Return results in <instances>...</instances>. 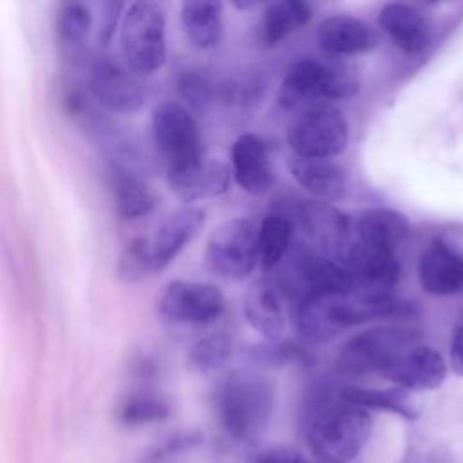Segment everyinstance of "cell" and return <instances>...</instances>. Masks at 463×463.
Here are the masks:
<instances>
[{
  "mask_svg": "<svg viewBox=\"0 0 463 463\" xmlns=\"http://www.w3.org/2000/svg\"><path fill=\"white\" fill-rule=\"evenodd\" d=\"M157 307L168 322L204 326L215 322L224 313L226 298L210 282L177 279L165 286Z\"/></svg>",
  "mask_w": 463,
  "mask_h": 463,
  "instance_id": "9c48e42d",
  "label": "cell"
},
{
  "mask_svg": "<svg viewBox=\"0 0 463 463\" xmlns=\"http://www.w3.org/2000/svg\"><path fill=\"white\" fill-rule=\"evenodd\" d=\"M349 141L345 114L333 103H313L293 118L288 128V143L293 156L331 159L342 154Z\"/></svg>",
  "mask_w": 463,
  "mask_h": 463,
  "instance_id": "5b68a950",
  "label": "cell"
},
{
  "mask_svg": "<svg viewBox=\"0 0 463 463\" xmlns=\"http://www.w3.org/2000/svg\"><path fill=\"white\" fill-rule=\"evenodd\" d=\"M418 331L405 326H376L353 335L338 351V367L347 374L383 373L402 353L416 345Z\"/></svg>",
  "mask_w": 463,
  "mask_h": 463,
  "instance_id": "8992f818",
  "label": "cell"
},
{
  "mask_svg": "<svg viewBox=\"0 0 463 463\" xmlns=\"http://www.w3.org/2000/svg\"><path fill=\"white\" fill-rule=\"evenodd\" d=\"M311 13V7L300 0H279L268 4L259 24V42L264 47H275L295 29L306 25Z\"/></svg>",
  "mask_w": 463,
  "mask_h": 463,
  "instance_id": "cb8c5ba5",
  "label": "cell"
},
{
  "mask_svg": "<svg viewBox=\"0 0 463 463\" xmlns=\"http://www.w3.org/2000/svg\"><path fill=\"white\" fill-rule=\"evenodd\" d=\"M213 407L228 438L237 443H257L273 411V385L259 373L233 371L215 389Z\"/></svg>",
  "mask_w": 463,
  "mask_h": 463,
  "instance_id": "6da1fadb",
  "label": "cell"
},
{
  "mask_svg": "<svg viewBox=\"0 0 463 463\" xmlns=\"http://www.w3.org/2000/svg\"><path fill=\"white\" fill-rule=\"evenodd\" d=\"M114 195L118 213L127 221H136L148 215L156 204V194L136 174L118 168L114 172Z\"/></svg>",
  "mask_w": 463,
  "mask_h": 463,
  "instance_id": "d4e9b609",
  "label": "cell"
},
{
  "mask_svg": "<svg viewBox=\"0 0 463 463\" xmlns=\"http://www.w3.org/2000/svg\"><path fill=\"white\" fill-rule=\"evenodd\" d=\"M257 226L248 219H230L219 224L204 248V266L221 279H246L259 262Z\"/></svg>",
  "mask_w": 463,
  "mask_h": 463,
  "instance_id": "52a82bcc",
  "label": "cell"
},
{
  "mask_svg": "<svg viewBox=\"0 0 463 463\" xmlns=\"http://www.w3.org/2000/svg\"><path fill=\"white\" fill-rule=\"evenodd\" d=\"M450 367L458 376H463V320L456 326L450 340Z\"/></svg>",
  "mask_w": 463,
  "mask_h": 463,
  "instance_id": "836d02e7",
  "label": "cell"
},
{
  "mask_svg": "<svg viewBox=\"0 0 463 463\" xmlns=\"http://www.w3.org/2000/svg\"><path fill=\"white\" fill-rule=\"evenodd\" d=\"M288 168L293 179L322 203L338 201L345 194V174L331 159L293 156L288 161Z\"/></svg>",
  "mask_w": 463,
  "mask_h": 463,
  "instance_id": "ffe728a7",
  "label": "cell"
},
{
  "mask_svg": "<svg viewBox=\"0 0 463 463\" xmlns=\"http://www.w3.org/2000/svg\"><path fill=\"white\" fill-rule=\"evenodd\" d=\"M298 221L307 246L320 255L338 260L347 237L349 217L329 203L306 201L298 208Z\"/></svg>",
  "mask_w": 463,
  "mask_h": 463,
  "instance_id": "9a60e30c",
  "label": "cell"
},
{
  "mask_svg": "<svg viewBox=\"0 0 463 463\" xmlns=\"http://www.w3.org/2000/svg\"><path fill=\"white\" fill-rule=\"evenodd\" d=\"M255 463H313V461L291 447L275 445L260 450L257 454Z\"/></svg>",
  "mask_w": 463,
  "mask_h": 463,
  "instance_id": "1f68e13d",
  "label": "cell"
},
{
  "mask_svg": "<svg viewBox=\"0 0 463 463\" xmlns=\"http://www.w3.org/2000/svg\"><path fill=\"white\" fill-rule=\"evenodd\" d=\"M183 29L197 49H213L222 38V5L190 0L181 5Z\"/></svg>",
  "mask_w": 463,
  "mask_h": 463,
  "instance_id": "603a6c76",
  "label": "cell"
},
{
  "mask_svg": "<svg viewBox=\"0 0 463 463\" xmlns=\"http://www.w3.org/2000/svg\"><path fill=\"white\" fill-rule=\"evenodd\" d=\"M293 224L284 215H268L257 230L259 262L264 271L277 268L288 255L291 246Z\"/></svg>",
  "mask_w": 463,
  "mask_h": 463,
  "instance_id": "484cf974",
  "label": "cell"
},
{
  "mask_svg": "<svg viewBox=\"0 0 463 463\" xmlns=\"http://www.w3.org/2000/svg\"><path fill=\"white\" fill-rule=\"evenodd\" d=\"M317 38L320 47L336 58L367 52L378 43L374 29L351 14H331L324 18L318 24Z\"/></svg>",
  "mask_w": 463,
  "mask_h": 463,
  "instance_id": "ac0fdd59",
  "label": "cell"
},
{
  "mask_svg": "<svg viewBox=\"0 0 463 463\" xmlns=\"http://www.w3.org/2000/svg\"><path fill=\"white\" fill-rule=\"evenodd\" d=\"M233 344L224 333H212L199 338L188 351V367L195 373H213L232 356Z\"/></svg>",
  "mask_w": 463,
  "mask_h": 463,
  "instance_id": "83f0119b",
  "label": "cell"
},
{
  "mask_svg": "<svg viewBox=\"0 0 463 463\" xmlns=\"http://www.w3.org/2000/svg\"><path fill=\"white\" fill-rule=\"evenodd\" d=\"M121 9H123V4H116V2H109L103 5V20H101V29H99V40L103 43H107L112 38Z\"/></svg>",
  "mask_w": 463,
  "mask_h": 463,
  "instance_id": "d6a6232c",
  "label": "cell"
},
{
  "mask_svg": "<svg viewBox=\"0 0 463 463\" xmlns=\"http://www.w3.org/2000/svg\"><path fill=\"white\" fill-rule=\"evenodd\" d=\"M119 45L134 74H154L166 60V16L159 4L132 2L121 14Z\"/></svg>",
  "mask_w": 463,
  "mask_h": 463,
  "instance_id": "277c9868",
  "label": "cell"
},
{
  "mask_svg": "<svg viewBox=\"0 0 463 463\" xmlns=\"http://www.w3.org/2000/svg\"><path fill=\"white\" fill-rule=\"evenodd\" d=\"M378 24L405 54H418L430 42V29L423 13L411 4H385L380 9Z\"/></svg>",
  "mask_w": 463,
  "mask_h": 463,
  "instance_id": "d6986e66",
  "label": "cell"
},
{
  "mask_svg": "<svg viewBox=\"0 0 463 463\" xmlns=\"http://www.w3.org/2000/svg\"><path fill=\"white\" fill-rule=\"evenodd\" d=\"M232 172L237 184L251 194L262 195L271 190L275 172L266 143L251 132L241 134L232 146Z\"/></svg>",
  "mask_w": 463,
  "mask_h": 463,
  "instance_id": "e0dca14e",
  "label": "cell"
},
{
  "mask_svg": "<svg viewBox=\"0 0 463 463\" xmlns=\"http://www.w3.org/2000/svg\"><path fill=\"white\" fill-rule=\"evenodd\" d=\"M206 213L197 206H184L170 213L146 239L150 271H163L170 262L186 248V244L197 237L204 226Z\"/></svg>",
  "mask_w": 463,
  "mask_h": 463,
  "instance_id": "4fadbf2b",
  "label": "cell"
},
{
  "mask_svg": "<svg viewBox=\"0 0 463 463\" xmlns=\"http://www.w3.org/2000/svg\"><path fill=\"white\" fill-rule=\"evenodd\" d=\"M246 322L266 340L277 342L286 327L279 291L268 280H255L244 295Z\"/></svg>",
  "mask_w": 463,
  "mask_h": 463,
  "instance_id": "44dd1931",
  "label": "cell"
},
{
  "mask_svg": "<svg viewBox=\"0 0 463 463\" xmlns=\"http://www.w3.org/2000/svg\"><path fill=\"white\" fill-rule=\"evenodd\" d=\"M411 232V222L405 213L391 208H371L356 217H349V230L342 257L347 250H369L398 253ZM338 262V260H336Z\"/></svg>",
  "mask_w": 463,
  "mask_h": 463,
  "instance_id": "30bf717a",
  "label": "cell"
},
{
  "mask_svg": "<svg viewBox=\"0 0 463 463\" xmlns=\"http://www.w3.org/2000/svg\"><path fill=\"white\" fill-rule=\"evenodd\" d=\"M418 277L430 295H458L463 291V255L443 239H434L421 251Z\"/></svg>",
  "mask_w": 463,
  "mask_h": 463,
  "instance_id": "2e32d148",
  "label": "cell"
},
{
  "mask_svg": "<svg viewBox=\"0 0 463 463\" xmlns=\"http://www.w3.org/2000/svg\"><path fill=\"white\" fill-rule=\"evenodd\" d=\"M92 14L81 2H63L56 13L58 38L67 47L80 45L90 33Z\"/></svg>",
  "mask_w": 463,
  "mask_h": 463,
  "instance_id": "f1b7e54d",
  "label": "cell"
},
{
  "mask_svg": "<svg viewBox=\"0 0 463 463\" xmlns=\"http://www.w3.org/2000/svg\"><path fill=\"white\" fill-rule=\"evenodd\" d=\"M233 5L239 9H246V7H255L257 4L255 2H233Z\"/></svg>",
  "mask_w": 463,
  "mask_h": 463,
  "instance_id": "e575fe53",
  "label": "cell"
},
{
  "mask_svg": "<svg viewBox=\"0 0 463 463\" xmlns=\"http://www.w3.org/2000/svg\"><path fill=\"white\" fill-rule=\"evenodd\" d=\"M168 186L183 203L213 199L228 192L232 168L219 157H199L177 168L166 170Z\"/></svg>",
  "mask_w": 463,
  "mask_h": 463,
  "instance_id": "7c38bea8",
  "label": "cell"
},
{
  "mask_svg": "<svg viewBox=\"0 0 463 463\" xmlns=\"http://www.w3.org/2000/svg\"><path fill=\"white\" fill-rule=\"evenodd\" d=\"M118 273L121 279L128 282L141 280L150 271V260H148V250H146V239H132L121 251L118 260Z\"/></svg>",
  "mask_w": 463,
  "mask_h": 463,
  "instance_id": "4dcf8cb0",
  "label": "cell"
},
{
  "mask_svg": "<svg viewBox=\"0 0 463 463\" xmlns=\"http://www.w3.org/2000/svg\"><path fill=\"white\" fill-rule=\"evenodd\" d=\"M87 83L96 101L112 112L130 114L145 103L143 87L134 72L109 56H99L90 63Z\"/></svg>",
  "mask_w": 463,
  "mask_h": 463,
  "instance_id": "8fae6325",
  "label": "cell"
},
{
  "mask_svg": "<svg viewBox=\"0 0 463 463\" xmlns=\"http://www.w3.org/2000/svg\"><path fill=\"white\" fill-rule=\"evenodd\" d=\"M177 92L192 114L204 112L213 96V85L201 71H184L177 78Z\"/></svg>",
  "mask_w": 463,
  "mask_h": 463,
  "instance_id": "f546056e",
  "label": "cell"
},
{
  "mask_svg": "<svg viewBox=\"0 0 463 463\" xmlns=\"http://www.w3.org/2000/svg\"><path fill=\"white\" fill-rule=\"evenodd\" d=\"M447 373V364L436 349L416 344L402 353L382 373V376L392 382L396 387L414 392L438 389L445 382Z\"/></svg>",
  "mask_w": 463,
  "mask_h": 463,
  "instance_id": "5bb4252c",
  "label": "cell"
},
{
  "mask_svg": "<svg viewBox=\"0 0 463 463\" xmlns=\"http://www.w3.org/2000/svg\"><path fill=\"white\" fill-rule=\"evenodd\" d=\"M152 134L166 163V170L204 156L197 121L181 101L165 99L154 107Z\"/></svg>",
  "mask_w": 463,
  "mask_h": 463,
  "instance_id": "ba28073f",
  "label": "cell"
},
{
  "mask_svg": "<svg viewBox=\"0 0 463 463\" xmlns=\"http://www.w3.org/2000/svg\"><path fill=\"white\" fill-rule=\"evenodd\" d=\"M373 420L369 411L345 400L317 411L307 427V447L315 463H351L365 447Z\"/></svg>",
  "mask_w": 463,
  "mask_h": 463,
  "instance_id": "3957f363",
  "label": "cell"
},
{
  "mask_svg": "<svg viewBox=\"0 0 463 463\" xmlns=\"http://www.w3.org/2000/svg\"><path fill=\"white\" fill-rule=\"evenodd\" d=\"M340 398L365 411H387L407 420H416L420 414V403L412 392L396 385L389 389L345 385L340 391Z\"/></svg>",
  "mask_w": 463,
  "mask_h": 463,
  "instance_id": "7402d4cb",
  "label": "cell"
},
{
  "mask_svg": "<svg viewBox=\"0 0 463 463\" xmlns=\"http://www.w3.org/2000/svg\"><path fill=\"white\" fill-rule=\"evenodd\" d=\"M116 416L127 427H143L166 420L170 416V405L157 392L136 391L119 402Z\"/></svg>",
  "mask_w": 463,
  "mask_h": 463,
  "instance_id": "4316f807",
  "label": "cell"
},
{
  "mask_svg": "<svg viewBox=\"0 0 463 463\" xmlns=\"http://www.w3.org/2000/svg\"><path fill=\"white\" fill-rule=\"evenodd\" d=\"M358 85V72L345 58H302L288 69L279 89V103L288 110L333 103L356 94Z\"/></svg>",
  "mask_w": 463,
  "mask_h": 463,
  "instance_id": "7a4b0ae2",
  "label": "cell"
}]
</instances>
